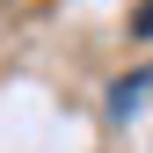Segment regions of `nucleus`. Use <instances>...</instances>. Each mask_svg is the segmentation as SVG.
I'll return each instance as SVG.
<instances>
[{
    "label": "nucleus",
    "instance_id": "2",
    "mask_svg": "<svg viewBox=\"0 0 153 153\" xmlns=\"http://www.w3.org/2000/svg\"><path fill=\"white\" fill-rule=\"evenodd\" d=\"M131 29H139V36H153V0H139V15H131Z\"/></svg>",
    "mask_w": 153,
    "mask_h": 153
},
{
    "label": "nucleus",
    "instance_id": "1",
    "mask_svg": "<svg viewBox=\"0 0 153 153\" xmlns=\"http://www.w3.org/2000/svg\"><path fill=\"white\" fill-rule=\"evenodd\" d=\"M146 95H153V66H139L131 80L109 88V117H139V109H146Z\"/></svg>",
    "mask_w": 153,
    "mask_h": 153
}]
</instances>
